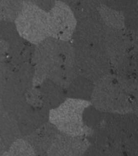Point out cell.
<instances>
[{
  "mask_svg": "<svg viewBox=\"0 0 138 156\" xmlns=\"http://www.w3.org/2000/svg\"><path fill=\"white\" fill-rule=\"evenodd\" d=\"M84 125L103 136L123 156L138 154V117L135 113L104 112L91 104L83 112Z\"/></svg>",
  "mask_w": 138,
  "mask_h": 156,
  "instance_id": "cell-1",
  "label": "cell"
},
{
  "mask_svg": "<svg viewBox=\"0 0 138 156\" xmlns=\"http://www.w3.org/2000/svg\"><path fill=\"white\" fill-rule=\"evenodd\" d=\"M38 80H51L65 90L78 75L74 46L70 41L48 37L37 44Z\"/></svg>",
  "mask_w": 138,
  "mask_h": 156,
  "instance_id": "cell-2",
  "label": "cell"
},
{
  "mask_svg": "<svg viewBox=\"0 0 138 156\" xmlns=\"http://www.w3.org/2000/svg\"><path fill=\"white\" fill-rule=\"evenodd\" d=\"M137 84L136 78L110 73L95 83L90 102L96 108L104 112L136 114Z\"/></svg>",
  "mask_w": 138,
  "mask_h": 156,
  "instance_id": "cell-3",
  "label": "cell"
},
{
  "mask_svg": "<svg viewBox=\"0 0 138 156\" xmlns=\"http://www.w3.org/2000/svg\"><path fill=\"white\" fill-rule=\"evenodd\" d=\"M90 101L67 98L58 107L49 110V122L59 132L74 136H87L90 133L83 122V112Z\"/></svg>",
  "mask_w": 138,
  "mask_h": 156,
  "instance_id": "cell-4",
  "label": "cell"
},
{
  "mask_svg": "<svg viewBox=\"0 0 138 156\" xmlns=\"http://www.w3.org/2000/svg\"><path fill=\"white\" fill-rule=\"evenodd\" d=\"M20 37L38 44L50 37L48 13L31 2L25 3L14 22Z\"/></svg>",
  "mask_w": 138,
  "mask_h": 156,
  "instance_id": "cell-5",
  "label": "cell"
},
{
  "mask_svg": "<svg viewBox=\"0 0 138 156\" xmlns=\"http://www.w3.org/2000/svg\"><path fill=\"white\" fill-rule=\"evenodd\" d=\"M73 46L78 75L95 83L101 78L112 73L111 64L101 47L88 45Z\"/></svg>",
  "mask_w": 138,
  "mask_h": 156,
  "instance_id": "cell-6",
  "label": "cell"
},
{
  "mask_svg": "<svg viewBox=\"0 0 138 156\" xmlns=\"http://www.w3.org/2000/svg\"><path fill=\"white\" fill-rule=\"evenodd\" d=\"M50 36L55 38L71 41L77 24L71 9L63 2L56 1L48 12Z\"/></svg>",
  "mask_w": 138,
  "mask_h": 156,
  "instance_id": "cell-7",
  "label": "cell"
},
{
  "mask_svg": "<svg viewBox=\"0 0 138 156\" xmlns=\"http://www.w3.org/2000/svg\"><path fill=\"white\" fill-rule=\"evenodd\" d=\"M106 26L100 17H88L77 21L71 42L73 45L101 47Z\"/></svg>",
  "mask_w": 138,
  "mask_h": 156,
  "instance_id": "cell-8",
  "label": "cell"
},
{
  "mask_svg": "<svg viewBox=\"0 0 138 156\" xmlns=\"http://www.w3.org/2000/svg\"><path fill=\"white\" fill-rule=\"evenodd\" d=\"M90 145L87 136H74L59 132L46 156H83Z\"/></svg>",
  "mask_w": 138,
  "mask_h": 156,
  "instance_id": "cell-9",
  "label": "cell"
},
{
  "mask_svg": "<svg viewBox=\"0 0 138 156\" xmlns=\"http://www.w3.org/2000/svg\"><path fill=\"white\" fill-rule=\"evenodd\" d=\"M40 84V95L44 105L49 110L58 107L67 98L66 90L51 80H44Z\"/></svg>",
  "mask_w": 138,
  "mask_h": 156,
  "instance_id": "cell-10",
  "label": "cell"
},
{
  "mask_svg": "<svg viewBox=\"0 0 138 156\" xmlns=\"http://www.w3.org/2000/svg\"><path fill=\"white\" fill-rule=\"evenodd\" d=\"M94 84L90 80L78 75L66 89L67 98L90 101Z\"/></svg>",
  "mask_w": 138,
  "mask_h": 156,
  "instance_id": "cell-11",
  "label": "cell"
},
{
  "mask_svg": "<svg viewBox=\"0 0 138 156\" xmlns=\"http://www.w3.org/2000/svg\"><path fill=\"white\" fill-rule=\"evenodd\" d=\"M59 132L57 128L48 121L40 126L36 133V146L40 155H47L49 149Z\"/></svg>",
  "mask_w": 138,
  "mask_h": 156,
  "instance_id": "cell-12",
  "label": "cell"
},
{
  "mask_svg": "<svg viewBox=\"0 0 138 156\" xmlns=\"http://www.w3.org/2000/svg\"><path fill=\"white\" fill-rule=\"evenodd\" d=\"M97 10L105 26L117 29H125L123 12L108 7L104 4L97 6Z\"/></svg>",
  "mask_w": 138,
  "mask_h": 156,
  "instance_id": "cell-13",
  "label": "cell"
},
{
  "mask_svg": "<svg viewBox=\"0 0 138 156\" xmlns=\"http://www.w3.org/2000/svg\"><path fill=\"white\" fill-rule=\"evenodd\" d=\"M28 0H0V19L14 22L19 13Z\"/></svg>",
  "mask_w": 138,
  "mask_h": 156,
  "instance_id": "cell-14",
  "label": "cell"
},
{
  "mask_svg": "<svg viewBox=\"0 0 138 156\" xmlns=\"http://www.w3.org/2000/svg\"><path fill=\"white\" fill-rule=\"evenodd\" d=\"M125 29L136 31L138 28V7L137 4L124 12Z\"/></svg>",
  "mask_w": 138,
  "mask_h": 156,
  "instance_id": "cell-15",
  "label": "cell"
},
{
  "mask_svg": "<svg viewBox=\"0 0 138 156\" xmlns=\"http://www.w3.org/2000/svg\"><path fill=\"white\" fill-rule=\"evenodd\" d=\"M103 4L124 13L137 4V0H103Z\"/></svg>",
  "mask_w": 138,
  "mask_h": 156,
  "instance_id": "cell-16",
  "label": "cell"
},
{
  "mask_svg": "<svg viewBox=\"0 0 138 156\" xmlns=\"http://www.w3.org/2000/svg\"><path fill=\"white\" fill-rule=\"evenodd\" d=\"M56 2V0H36L34 3L48 13L53 7Z\"/></svg>",
  "mask_w": 138,
  "mask_h": 156,
  "instance_id": "cell-17",
  "label": "cell"
},
{
  "mask_svg": "<svg viewBox=\"0 0 138 156\" xmlns=\"http://www.w3.org/2000/svg\"><path fill=\"white\" fill-rule=\"evenodd\" d=\"M89 1L97 6L103 4V0H89Z\"/></svg>",
  "mask_w": 138,
  "mask_h": 156,
  "instance_id": "cell-18",
  "label": "cell"
},
{
  "mask_svg": "<svg viewBox=\"0 0 138 156\" xmlns=\"http://www.w3.org/2000/svg\"><path fill=\"white\" fill-rule=\"evenodd\" d=\"M35 1L36 0H28V1L31 2H32V3H34Z\"/></svg>",
  "mask_w": 138,
  "mask_h": 156,
  "instance_id": "cell-19",
  "label": "cell"
}]
</instances>
